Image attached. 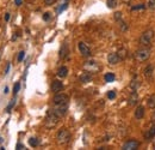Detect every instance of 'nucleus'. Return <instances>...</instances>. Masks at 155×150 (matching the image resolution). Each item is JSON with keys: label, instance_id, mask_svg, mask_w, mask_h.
<instances>
[{"label": "nucleus", "instance_id": "nucleus-27", "mask_svg": "<svg viewBox=\"0 0 155 150\" xmlns=\"http://www.w3.org/2000/svg\"><path fill=\"white\" fill-rule=\"evenodd\" d=\"M113 18L117 21V22H119V21H122V12H115V15H113Z\"/></svg>", "mask_w": 155, "mask_h": 150}, {"label": "nucleus", "instance_id": "nucleus-28", "mask_svg": "<svg viewBox=\"0 0 155 150\" xmlns=\"http://www.w3.org/2000/svg\"><path fill=\"white\" fill-rule=\"evenodd\" d=\"M146 6L143 5V4H138V5H136V6H133L131 7V10L133 11H138V10H143Z\"/></svg>", "mask_w": 155, "mask_h": 150}, {"label": "nucleus", "instance_id": "nucleus-36", "mask_svg": "<svg viewBox=\"0 0 155 150\" xmlns=\"http://www.w3.org/2000/svg\"><path fill=\"white\" fill-rule=\"evenodd\" d=\"M16 149H25V146H24V144H22V143H18V144L16 145Z\"/></svg>", "mask_w": 155, "mask_h": 150}, {"label": "nucleus", "instance_id": "nucleus-29", "mask_svg": "<svg viewBox=\"0 0 155 150\" xmlns=\"http://www.w3.org/2000/svg\"><path fill=\"white\" fill-rule=\"evenodd\" d=\"M108 97H109L110 100L116 98V91H115V90H110V91L108 93Z\"/></svg>", "mask_w": 155, "mask_h": 150}, {"label": "nucleus", "instance_id": "nucleus-22", "mask_svg": "<svg viewBox=\"0 0 155 150\" xmlns=\"http://www.w3.org/2000/svg\"><path fill=\"white\" fill-rule=\"evenodd\" d=\"M104 79H105V82H108V83H111V82H113V81L116 79V76H115V73H112V72H109V73H106L105 76H104Z\"/></svg>", "mask_w": 155, "mask_h": 150}, {"label": "nucleus", "instance_id": "nucleus-13", "mask_svg": "<svg viewBox=\"0 0 155 150\" xmlns=\"http://www.w3.org/2000/svg\"><path fill=\"white\" fill-rule=\"evenodd\" d=\"M138 100H140V96H138L137 91H131L130 96L128 98V105L129 106H136L138 103Z\"/></svg>", "mask_w": 155, "mask_h": 150}, {"label": "nucleus", "instance_id": "nucleus-1", "mask_svg": "<svg viewBox=\"0 0 155 150\" xmlns=\"http://www.w3.org/2000/svg\"><path fill=\"white\" fill-rule=\"evenodd\" d=\"M154 37H155V31L152 28L145 30L143 33H142L141 37H140V45L142 47H150Z\"/></svg>", "mask_w": 155, "mask_h": 150}, {"label": "nucleus", "instance_id": "nucleus-16", "mask_svg": "<svg viewBox=\"0 0 155 150\" xmlns=\"http://www.w3.org/2000/svg\"><path fill=\"white\" fill-rule=\"evenodd\" d=\"M134 117H135V119H137V120H141L142 118H143V117H145V107H143V106H137L136 109H135Z\"/></svg>", "mask_w": 155, "mask_h": 150}, {"label": "nucleus", "instance_id": "nucleus-11", "mask_svg": "<svg viewBox=\"0 0 155 150\" xmlns=\"http://www.w3.org/2000/svg\"><path fill=\"white\" fill-rule=\"evenodd\" d=\"M63 89V83L59 79H54L53 83H51V91L57 94V93H61Z\"/></svg>", "mask_w": 155, "mask_h": 150}, {"label": "nucleus", "instance_id": "nucleus-3", "mask_svg": "<svg viewBox=\"0 0 155 150\" xmlns=\"http://www.w3.org/2000/svg\"><path fill=\"white\" fill-rule=\"evenodd\" d=\"M150 48L149 47H141L140 49L134 53V58L136 61H140V62H143V61H147L149 58H150Z\"/></svg>", "mask_w": 155, "mask_h": 150}, {"label": "nucleus", "instance_id": "nucleus-21", "mask_svg": "<svg viewBox=\"0 0 155 150\" xmlns=\"http://www.w3.org/2000/svg\"><path fill=\"white\" fill-rule=\"evenodd\" d=\"M147 106L152 109H155V94H152L148 98H147Z\"/></svg>", "mask_w": 155, "mask_h": 150}, {"label": "nucleus", "instance_id": "nucleus-38", "mask_svg": "<svg viewBox=\"0 0 155 150\" xmlns=\"http://www.w3.org/2000/svg\"><path fill=\"white\" fill-rule=\"evenodd\" d=\"M10 17H11V16H10L8 12H7V13H5V21H6V22H8V21H10Z\"/></svg>", "mask_w": 155, "mask_h": 150}, {"label": "nucleus", "instance_id": "nucleus-32", "mask_svg": "<svg viewBox=\"0 0 155 150\" xmlns=\"http://www.w3.org/2000/svg\"><path fill=\"white\" fill-rule=\"evenodd\" d=\"M56 3V0H44V4L47 6H51V5H54Z\"/></svg>", "mask_w": 155, "mask_h": 150}, {"label": "nucleus", "instance_id": "nucleus-24", "mask_svg": "<svg viewBox=\"0 0 155 150\" xmlns=\"http://www.w3.org/2000/svg\"><path fill=\"white\" fill-rule=\"evenodd\" d=\"M29 144H30V146L36 148V146H38V144H40V141H38V138H36V137H31L29 139Z\"/></svg>", "mask_w": 155, "mask_h": 150}, {"label": "nucleus", "instance_id": "nucleus-9", "mask_svg": "<svg viewBox=\"0 0 155 150\" xmlns=\"http://www.w3.org/2000/svg\"><path fill=\"white\" fill-rule=\"evenodd\" d=\"M84 67H85V70H86L87 72H91V73H96V72L99 70V66L97 65V62H96L94 60L87 61Z\"/></svg>", "mask_w": 155, "mask_h": 150}, {"label": "nucleus", "instance_id": "nucleus-17", "mask_svg": "<svg viewBox=\"0 0 155 150\" xmlns=\"http://www.w3.org/2000/svg\"><path fill=\"white\" fill-rule=\"evenodd\" d=\"M67 74H68V67L67 66H61V67H59V70H57V76L60 78H66Z\"/></svg>", "mask_w": 155, "mask_h": 150}, {"label": "nucleus", "instance_id": "nucleus-30", "mask_svg": "<svg viewBox=\"0 0 155 150\" xmlns=\"http://www.w3.org/2000/svg\"><path fill=\"white\" fill-rule=\"evenodd\" d=\"M19 89H20V83H16L15 88H13V95H17L18 91H19Z\"/></svg>", "mask_w": 155, "mask_h": 150}, {"label": "nucleus", "instance_id": "nucleus-20", "mask_svg": "<svg viewBox=\"0 0 155 150\" xmlns=\"http://www.w3.org/2000/svg\"><path fill=\"white\" fill-rule=\"evenodd\" d=\"M117 54H118V57H119V59H121V61L122 60H125L126 59V57H128V51H126V48H119L118 51H117Z\"/></svg>", "mask_w": 155, "mask_h": 150}, {"label": "nucleus", "instance_id": "nucleus-8", "mask_svg": "<svg viewBox=\"0 0 155 150\" xmlns=\"http://www.w3.org/2000/svg\"><path fill=\"white\" fill-rule=\"evenodd\" d=\"M138 146H140V142L138 141H136V139H129V141H126L123 144L122 149L123 150H136Z\"/></svg>", "mask_w": 155, "mask_h": 150}, {"label": "nucleus", "instance_id": "nucleus-34", "mask_svg": "<svg viewBox=\"0 0 155 150\" xmlns=\"http://www.w3.org/2000/svg\"><path fill=\"white\" fill-rule=\"evenodd\" d=\"M64 8H67V3H64V4H62V6H61V7H60V8L57 10V12H59V13H60V12H62V11H63Z\"/></svg>", "mask_w": 155, "mask_h": 150}, {"label": "nucleus", "instance_id": "nucleus-37", "mask_svg": "<svg viewBox=\"0 0 155 150\" xmlns=\"http://www.w3.org/2000/svg\"><path fill=\"white\" fill-rule=\"evenodd\" d=\"M22 3H23V0H15L16 6H20V5H22Z\"/></svg>", "mask_w": 155, "mask_h": 150}, {"label": "nucleus", "instance_id": "nucleus-18", "mask_svg": "<svg viewBox=\"0 0 155 150\" xmlns=\"http://www.w3.org/2000/svg\"><path fill=\"white\" fill-rule=\"evenodd\" d=\"M80 81H81V83H88V82H91L92 81V74H91V72H84L81 76H80Z\"/></svg>", "mask_w": 155, "mask_h": 150}, {"label": "nucleus", "instance_id": "nucleus-15", "mask_svg": "<svg viewBox=\"0 0 155 150\" xmlns=\"http://www.w3.org/2000/svg\"><path fill=\"white\" fill-rule=\"evenodd\" d=\"M59 55H60L61 59H67V58H68V55H69V48H68V45H67L66 42H64V43L61 46Z\"/></svg>", "mask_w": 155, "mask_h": 150}, {"label": "nucleus", "instance_id": "nucleus-4", "mask_svg": "<svg viewBox=\"0 0 155 150\" xmlns=\"http://www.w3.org/2000/svg\"><path fill=\"white\" fill-rule=\"evenodd\" d=\"M71 132L67 129H61L57 133H56V142L60 145H66L71 142Z\"/></svg>", "mask_w": 155, "mask_h": 150}, {"label": "nucleus", "instance_id": "nucleus-5", "mask_svg": "<svg viewBox=\"0 0 155 150\" xmlns=\"http://www.w3.org/2000/svg\"><path fill=\"white\" fill-rule=\"evenodd\" d=\"M68 106L69 103H61V105H54V108H51L53 109V112L55 114H57L60 118L64 117L67 113V110H68Z\"/></svg>", "mask_w": 155, "mask_h": 150}, {"label": "nucleus", "instance_id": "nucleus-7", "mask_svg": "<svg viewBox=\"0 0 155 150\" xmlns=\"http://www.w3.org/2000/svg\"><path fill=\"white\" fill-rule=\"evenodd\" d=\"M78 48H79V52L82 57H85V58L91 57V49H89V47L85 42L80 41L79 43H78Z\"/></svg>", "mask_w": 155, "mask_h": 150}, {"label": "nucleus", "instance_id": "nucleus-39", "mask_svg": "<svg viewBox=\"0 0 155 150\" xmlns=\"http://www.w3.org/2000/svg\"><path fill=\"white\" fill-rule=\"evenodd\" d=\"M8 70H10V64H7V66H6V69H5V73H7Z\"/></svg>", "mask_w": 155, "mask_h": 150}, {"label": "nucleus", "instance_id": "nucleus-31", "mask_svg": "<svg viewBox=\"0 0 155 150\" xmlns=\"http://www.w3.org/2000/svg\"><path fill=\"white\" fill-rule=\"evenodd\" d=\"M24 57H25V52H24V51H20V52H19V54H18V61H19V62H20V61H23Z\"/></svg>", "mask_w": 155, "mask_h": 150}, {"label": "nucleus", "instance_id": "nucleus-35", "mask_svg": "<svg viewBox=\"0 0 155 150\" xmlns=\"http://www.w3.org/2000/svg\"><path fill=\"white\" fill-rule=\"evenodd\" d=\"M13 105H15V100H12V101L10 102V105H8V107H7V110L10 112V109L12 108V107H13Z\"/></svg>", "mask_w": 155, "mask_h": 150}, {"label": "nucleus", "instance_id": "nucleus-40", "mask_svg": "<svg viewBox=\"0 0 155 150\" xmlns=\"http://www.w3.org/2000/svg\"><path fill=\"white\" fill-rule=\"evenodd\" d=\"M122 1H123V3H125V4H129V3L131 1V0H122Z\"/></svg>", "mask_w": 155, "mask_h": 150}, {"label": "nucleus", "instance_id": "nucleus-12", "mask_svg": "<svg viewBox=\"0 0 155 150\" xmlns=\"http://www.w3.org/2000/svg\"><path fill=\"white\" fill-rule=\"evenodd\" d=\"M119 61H121V59H119L117 52L109 53V55H108V62H109L110 65H117Z\"/></svg>", "mask_w": 155, "mask_h": 150}, {"label": "nucleus", "instance_id": "nucleus-26", "mask_svg": "<svg viewBox=\"0 0 155 150\" xmlns=\"http://www.w3.org/2000/svg\"><path fill=\"white\" fill-rule=\"evenodd\" d=\"M147 7H148L150 11H155V0H148Z\"/></svg>", "mask_w": 155, "mask_h": 150}, {"label": "nucleus", "instance_id": "nucleus-14", "mask_svg": "<svg viewBox=\"0 0 155 150\" xmlns=\"http://www.w3.org/2000/svg\"><path fill=\"white\" fill-rule=\"evenodd\" d=\"M153 72H154V66L152 64H148L145 67V70H143V74H145V77H146L147 81H152V78H153Z\"/></svg>", "mask_w": 155, "mask_h": 150}, {"label": "nucleus", "instance_id": "nucleus-41", "mask_svg": "<svg viewBox=\"0 0 155 150\" xmlns=\"http://www.w3.org/2000/svg\"><path fill=\"white\" fill-rule=\"evenodd\" d=\"M5 94H7L8 93V86H6V88H5V91H4Z\"/></svg>", "mask_w": 155, "mask_h": 150}, {"label": "nucleus", "instance_id": "nucleus-6", "mask_svg": "<svg viewBox=\"0 0 155 150\" xmlns=\"http://www.w3.org/2000/svg\"><path fill=\"white\" fill-rule=\"evenodd\" d=\"M54 105H61V103H69V96L63 93H57L53 98Z\"/></svg>", "mask_w": 155, "mask_h": 150}, {"label": "nucleus", "instance_id": "nucleus-23", "mask_svg": "<svg viewBox=\"0 0 155 150\" xmlns=\"http://www.w3.org/2000/svg\"><path fill=\"white\" fill-rule=\"evenodd\" d=\"M106 5L109 8H115L118 5V0H106Z\"/></svg>", "mask_w": 155, "mask_h": 150}, {"label": "nucleus", "instance_id": "nucleus-10", "mask_svg": "<svg viewBox=\"0 0 155 150\" xmlns=\"http://www.w3.org/2000/svg\"><path fill=\"white\" fill-rule=\"evenodd\" d=\"M141 84H142L141 78L138 76H134L131 82H130V89H131V91H137L141 88Z\"/></svg>", "mask_w": 155, "mask_h": 150}, {"label": "nucleus", "instance_id": "nucleus-33", "mask_svg": "<svg viewBox=\"0 0 155 150\" xmlns=\"http://www.w3.org/2000/svg\"><path fill=\"white\" fill-rule=\"evenodd\" d=\"M51 18V15H50V12H45V13L43 15V19L45 21V22H48L49 19Z\"/></svg>", "mask_w": 155, "mask_h": 150}, {"label": "nucleus", "instance_id": "nucleus-19", "mask_svg": "<svg viewBox=\"0 0 155 150\" xmlns=\"http://www.w3.org/2000/svg\"><path fill=\"white\" fill-rule=\"evenodd\" d=\"M153 137H155V124L153 125V126L145 133V138L147 139V141H149V139H152Z\"/></svg>", "mask_w": 155, "mask_h": 150}, {"label": "nucleus", "instance_id": "nucleus-2", "mask_svg": "<svg viewBox=\"0 0 155 150\" xmlns=\"http://www.w3.org/2000/svg\"><path fill=\"white\" fill-rule=\"evenodd\" d=\"M59 120H60V117L54 113L53 109H49L45 117V120H44V126L47 129H54L57 125Z\"/></svg>", "mask_w": 155, "mask_h": 150}, {"label": "nucleus", "instance_id": "nucleus-25", "mask_svg": "<svg viewBox=\"0 0 155 150\" xmlns=\"http://www.w3.org/2000/svg\"><path fill=\"white\" fill-rule=\"evenodd\" d=\"M118 25H119V29L122 31H126L128 30V24L124 22V21H119L118 22Z\"/></svg>", "mask_w": 155, "mask_h": 150}]
</instances>
